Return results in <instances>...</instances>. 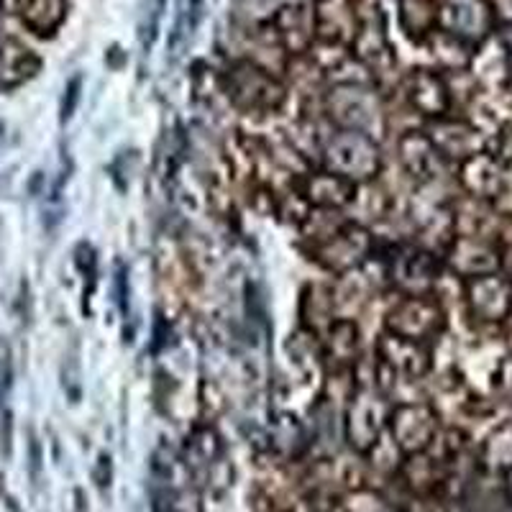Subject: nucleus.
<instances>
[{"mask_svg":"<svg viewBox=\"0 0 512 512\" xmlns=\"http://www.w3.org/2000/svg\"><path fill=\"white\" fill-rule=\"evenodd\" d=\"M98 484L100 489H105L111 484V459L105 454L98 459Z\"/></svg>","mask_w":512,"mask_h":512,"instance_id":"nucleus-4","label":"nucleus"},{"mask_svg":"<svg viewBox=\"0 0 512 512\" xmlns=\"http://www.w3.org/2000/svg\"><path fill=\"white\" fill-rule=\"evenodd\" d=\"M164 3H167V0H144V6H141L139 41L144 52H149V49L154 47V39H157V31H159V21H162V13H164Z\"/></svg>","mask_w":512,"mask_h":512,"instance_id":"nucleus-1","label":"nucleus"},{"mask_svg":"<svg viewBox=\"0 0 512 512\" xmlns=\"http://www.w3.org/2000/svg\"><path fill=\"white\" fill-rule=\"evenodd\" d=\"M0 441H3V454H11V413H3V425H0Z\"/></svg>","mask_w":512,"mask_h":512,"instance_id":"nucleus-5","label":"nucleus"},{"mask_svg":"<svg viewBox=\"0 0 512 512\" xmlns=\"http://www.w3.org/2000/svg\"><path fill=\"white\" fill-rule=\"evenodd\" d=\"M11 377H13L11 351H8V346H0V402H3V397L8 395V387H11Z\"/></svg>","mask_w":512,"mask_h":512,"instance_id":"nucleus-3","label":"nucleus"},{"mask_svg":"<svg viewBox=\"0 0 512 512\" xmlns=\"http://www.w3.org/2000/svg\"><path fill=\"white\" fill-rule=\"evenodd\" d=\"M118 303H121V313L128 315V303H126V297H128V290H126V269L118 267Z\"/></svg>","mask_w":512,"mask_h":512,"instance_id":"nucleus-6","label":"nucleus"},{"mask_svg":"<svg viewBox=\"0 0 512 512\" xmlns=\"http://www.w3.org/2000/svg\"><path fill=\"white\" fill-rule=\"evenodd\" d=\"M80 90H82V77L75 75L70 82H67V88H64L62 95V108H59V121L67 123L77 111V103H80Z\"/></svg>","mask_w":512,"mask_h":512,"instance_id":"nucleus-2","label":"nucleus"}]
</instances>
